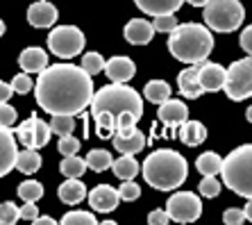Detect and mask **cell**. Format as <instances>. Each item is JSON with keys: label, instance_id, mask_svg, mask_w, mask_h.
<instances>
[{"label": "cell", "instance_id": "38", "mask_svg": "<svg viewBox=\"0 0 252 225\" xmlns=\"http://www.w3.org/2000/svg\"><path fill=\"white\" fill-rule=\"evenodd\" d=\"M12 89L16 91V94L25 96L34 89V80L30 77V73H18V75L12 80Z\"/></svg>", "mask_w": 252, "mask_h": 225}, {"label": "cell", "instance_id": "34", "mask_svg": "<svg viewBox=\"0 0 252 225\" xmlns=\"http://www.w3.org/2000/svg\"><path fill=\"white\" fill-rule=\"evenodd\" d=\"M82 68L89 73V75L94 77L95 73H100L102 68H105V57L100 53H87L82 57Z\"/></svg>", "mask_w": 252, "mask_h": 225}, {"label": "cell", "instance_id": "12", "mask_svg": "<svg viewBox=\"0 0 252 225\" xmlns=\"http://www.w3.org/2000/svg\"><path fill=\"white\" fill-rule=\"evenodd\" d=\"M16 155H18L16 134L9 128L0 125V178H5L9 171H14Z\"/></svg>", "mask_w": 252, "mask_h": 225}, {"label": "cell", "instance_id": "30", "mask_svg": "<svg viewBox=\"0 0 252 225\" xmlns=\"http://www.w3.org/2000/svg\"><path fill=\"white\" fill-rule=\"evenodd\" d=\"M87 168H91V171H95V173H102V171H107L109 166H112V153L109 150H91V153L87 155Z\"/></svg>", "mask_w": 252, "mask_h": 225}, {"label": "cell", "instance_id": "14", "mask_svg": "<svg viewBox=\"0 0 252 225\" xmlns=\"http://www.w3.org/2000/svg\"><path fill=\"white\" fill-rule=\"evenodd\" d=\"M118 191L114 189L112 184H98L91 193H89V207L94 212H100V214H107V212H114L118 207Z\"/></svg>", "mask_w": 252, "mask_h": 225}, {"label": "cell", "instance_id": "46", "mask_svg": "<svg viewBox=\"0 0 252 225\" xmlns=\"http://www.w3.org/2000/svg\"><path fill=\"white\" fill-rule=\"evenodd\" d=\"M12 94H14L12 84L0 82V102H9V98H12Z\"/></svg>", "mask_w": 252, "mask_h": 225}, {"label": "cell", "instance_id": "10", "mask_svg": "<svg viewBox=\"0 0 252 225\" xmlns=\"http://www.w3.org/2000/svg\"><path fill=\"white\" fill-rule=\"evenodd\" d=\"M16 139L21 143H23L25 148H43L48 141H50V134H53V130H50V125L43 123L36 114H32L30 119H25L23 123L16 128Z\"/></svg>", "mask_w": 252, "mask_h": 225}, {"label": "cell", "instance_id": "15", "mask_svg": "<svg viewBox=\"0 0 252 225\" xmlns=\"http://www.w3.org/2000/svg\"><path fill=\"white\" fill-rule=\"evenodd\" d=\"M157 116L166 128H180L189 119V107L177 98H166L164 102H159Z\"/></svg>", "mask_w": 252, "mask_h": 225}, {"label": "cell", "instance_id": "25", "mask_svg": "<svg viewBox=\"0 0 252 225\" xmlns=\"http://www.w3.org/2000/svg\"><path fill=\"white\" fill-rule=\"evenodd\" d=\"M112 168L116 173V178L121 180H134V175L139 173V161L134 160V155H123L116 161H112Z\"/></svg>", "mask_w": 252, "mask_h": 225}, {"label": "cell", "instance_id": "19", "mask_svg": "<svg viewBox=\"0 0 252 225\" xmlns=\"http://www.w3.org/2000/svg\"><path fill=\"white\" fill-rule=\"evenodd\" d=\"M177 87H180V94L184 98H200V96L205 94L198 82V64H191L189 68H184L177 75Z\"/></svg>", "mask_w": 252, "mask_h": 225}, {"label": "cell", "instance_id": "47", "mask_svg": "<svg viewBox=\"0 0 252 225\" xmlns=\"http://www.w3.org/2000/svg\"><path fill=\"white\" fill-rule=\"evenodd\" d=\"M34 223H36V225H55V223H57V221H55V219H50V216H36V219H34Z\"/></svg>", "mask_w": 252, "mask_h": 225}, {"label": "cell", "instance_id": "45", "mask_svg": "<svg viewBox=\"0 0 252 225\" xmlns=\"http://www.w3.org/2000/svg\"><path fill=\"white\" fill-rule=\"evenodd\" d=\"M252 28H246V30L241 32V48H243V50H246V53H250L252 50Z\"/></svg>", "mask_w": 252, "mask_h": 225}, {"label": "cell", "instance_id": "18", "mask_svg": "<svg viewBox=\"0 0 252 225\" xmlns=\"http://www.w3.org/2000/svg\"><path fill=\"white\" fill-rule=\"evenodd\" d=\"M102 71L107 73V77L112 82H127L132 80L136 73V66L129 57H112L109 62H105V68Z\"/></svg>", "mask_w": 252, "mask_h": 225}, {"label": "cell", "instance_id": "42", "mask_svg": "<svg viewBox=\"0 0 252 225\" xmlns=\"http://www.w3.org/2000/svg\"><path fill=\"white\" fill-rule=\"evenodd\" d=\"M223 221L227 225H241L243 221H248V219H246V214H243V209L232 207V209H227V212L223 214Z\"/></svg>", "mask_w": 252, "mask_h": 225}, {"label": "cell", "instance_id": "3", "mask_svg": "<svg viewBox=\"0 0 252 225\" xmlns=\"http://www.w3.org/2000/svg\"><path fill=\"white\" fill-rule=\"evenodd\" d=\"M168 50L175 60L184 64H200L214 50V36L209 28L200 23H177L168 32Z\"/></svg>", "mask_w": 252, "mask_h": 225}, {"label": "cell", "instance_id": "40", "mask_svg": "<svg viewBox=\"0 0 252 225\" xmlns=\"http://www.w3.org/2000/svg\"><path fill=\"white\" fill-rule=\"evenodd\" d=\"M77 150H80V141H77L75 136H70V134H64L62 139H59V153L64 155H75Z\"/></svg>", "mask_w": 252, "mask_h": 225}, {"label": "cell", "instance_id": "27", "mask_svg": "<svg viewBox=\"0 0 252 225\" xmlns=\"http://www.w3.org/2000/svg\"><path fill=\"white\" fill-rule=\"evenodd\" d=\"M220 164H223V160L216 153H202L195 160V168L200 171V175H218L220 173Z\"/></svg>", "mask_w": 252, "mask_h": 225}, {"label": "cell", "instance_id": "36", "mask_svg": "<svg viewBox=\"0 0 252 225\" xmlns=\"http://www.w3.org/2000/svg\"><path fill=\"white\" fill-rule=\"evenodd\" d=\"M198 191L205 195V198H216V195L220 193V182L216 180V175H205L198 187Z\"/></svg>", "mask_w": 252, "mask_h": 225}, {"label": "cell", "instance_id": "7", "mask_svg": "<svg viewBox=\"0 0 252 225\" xmlns=\"http://www.w3.org/2000/svg\"><path fill=\"white\" fill-rule=\"evenodd\" d=\"M223 91L227 94L229 100H234V102L250 98V94H252V60L250 57H243V60L234 62L229 68H225Z\"/></svg>", "mask_w": 252, "mask_h": 225}, {"label": "cell", "instance_id": "41", "mask_svg": "<svg viewBox=\"0 0 252 225\" xmlns=\"http://www.w3.org/2000/svg\"><path fill=\"white\" fill-rule=\"evenodd\" d=\"M14 123H16V109L9 102H0V125L12 128Z\"/></svg>", "mask_w": 252, "mask_h": 225}, {"label": "cell", "instance_id": "37", "mask_svg": "<svg viewBox=\"0 0 252 225\" xmlns=\"http://www.w3.org/2000/svg\"><path fill=\"white\" fill-rule=\"evenodd\" d=\"M116 191H118V198H121V200H127V202L136 200L141 195V187L134 184L132 180H123V184H121Z\"/></svg>", "mask_w": 252, "mask_h": 225}, {"label": "cell", "instance_id": "23", "mask_svg": "<svg viewBox=\"0 0 252 225\" xmlns=\"http://www.w3.org/2000/svg\"><path fill=\"white\" fill-rule=\"evenodd\" d=\"M207 139V128L200 121H184L182 125H180V141L187 143V146H191V148H195V146H200V143Z\"/></svg>", "mask_w": 252, "mask_h": 225}, {"label": "cell", "instance_id": "17", "mask_svg": "<svg viewBox=\"0 0 252 225\" xmlns=\"http://www.w3.org/2000/svg\"><path fill=\"white\" fill-rule=\"evenodd\" d=\"M125 39H127V43H134V46H146V43L153 41L155 36V28L150 21H146V18H132L127 25H125L123 30Z\"/></svg>", "mask_w": 252, "mask_h": 225}, {"label": "cell", "instance_id": "29", "mask_svg": "<svg viewBox=\"0 0 252 225\" xmlns=\"http://www.w3.org/2000/svg\"><path fill=\"white\" fill-rule=\"evenodd\" d=\"M59 171L64 173L66 178H82L84 171H87V161L77 155H66L64 161L59 164Z\"/></svg>", "mask_w": 252, "mask_h": 225}, {"label": "cell", "instance_id": "6", "mask_svg": "<svg viewBox=\"0 0 252 225\" xmlns=\"http://www.w3.org/2000/svg\"><path fill=\"white\" fill-rule=\"evenodd\" d=\"M207 28L214 32H234L246 18V9L239 0H207L202 7Z\"/></svg>", "mask_w": 252, "mask_h": 225}, {"label": "cell", "instance_id": "1", "mask_svg": "<svg viewBox=\"0 0 252 225\" xmlns=\"http://www.w3.org/2000/svg\"><path fill=\"white\" fill-rule=\"evenodd\" d=\"M34 98L50 116L66 114L75 116L84 112L94 98V80L82 66L53 64L39 73L34 82Z\"/></svg>", "mask_w": 252, "mask_h": 225}, {"label": "cell", "instance_id": "39", "mask_svg": "<svg viewBox=\"0 0 252 225\" xmlns=\"http://www.w3.org/2000/svg\"><path fill=\"white\" fill-rule=\"evenodd\" d=\"M175 25H177L175 14H161V16H155V21H153L155 32H164V34L173 30Z\"/></svg>", "mask_w": 252, "mask_h": 225}, {"label": "cell", "instance_id": "44", "mask_svg": "<svg viewBox=\"0 0 252 225\" xmlns=\"http://www.w3.org/2000/svg\"><path fill=\"white\" fill-rule=\"evenodd\" d=\"M36 216H39V207H36L34 202H25V207H21V219L34 221Z\"/></svg>", "mask_w": 252, "mask_h": 225}, {"label": "cell", "instance_id": "26", "mask_svg": "<svg viewBox=\"0 0 252 225\" xmlns=\"http://www.w3.org/2000/svg\"><path fill=\"white\" fill-rule=\"evenodd\" d=\"M94 121H95V134L100 139H112L114 132H116V114L98 112L94 114Z\"/></svg>", "mask_w": 252, "mask_h": 225}, {"label": "cell", "instance_id": "11", "mask_svg": "<svg viewBox=\"0 0 252 225\" xmlns=\"http://www.w3.org/2000/svg\"><path fill=\"white\" fill-rule=\"evenodd\" d=\"M112 143L118 153L123 155H136L146 148V134L132 125V128H125V130H116L112 136Z\"/></svg>", "mask_w": 252, "mask_h": 225}, {"label": "cell", "instance_id": "33", "mask_svg": "<svg viewBox=\"0 0 252 225\" xmlns=\"http://www.w3.org/2000/svg\"><path fill=\"white\" fill-rule=\"evenodd\" d=\"M64 225H98L94 212H68L62 219Z\"/></svg>", "mask_w": 252, "mask_h": 225}, {"label": "cell", "instance_id": "32", "mask_svg": "<svg viewBox=\"0 0 252 225\" xmlns=\"http://www.w3.org/2000/svg\"><path fill=\"white\" fill-rule=\"evenodd\" d=\"M75 128V119L73 116H66V114H55L53 119H50V130L55 134L64 136V134H70Z\"/></svg>", "mask_w": 252, "mask_h": 225}, {"label": "cell", "instance_id": "31", "mask_svg": "<svg viewBox=\"0 0 252 225\" xmlns=\"http://www.w3.org/2000/svg\"><path fill=\"white\" fill-rule=\"evenodd\" d=\"M18 195L25 202H36L43 195V187L36 180H25V182L18 184Z\"/></svg>", "mask_w": 252, "mask_h": 225}, {"label": "cell", "instance_id": "16", "mask_svg": "<svg viewBox=\"0 0 252 225\" xmlns=\"http://www.w3.org/2000/svg\"><path fill=\"white\" fill-rule=\"evenodd\" d=\"M225 80V68L216 62H200L198 64V82L202 91H220Z\"/></svg>", "mask_w": 252, "mask_h": 225}, {"label": "cell", "instance_id": "2", "mask_svg": "<svg viewBox=\"0 0 252 225\" xmlns=\"http://www.w3.org/2000/svg\"><path fill=\"white\" fill-rule=\"evenodd\" d=\"M143 180L157 191H173L189 178V164L177 150H155L143 161Z\"/></svg>", "mask_w": 252, "mask_h": 225}, {"label": "cell", "instance_id": "22", "mask_svg": "<svg viewBox=\"0 0 252 225\" xmlns=\"http://www.w3.org/2000/svg\"><path fill=\"white\" fill-rule=\"evenodd\" d=\"M87 198V187L80 182V178H68L59 187V200L66 205H80Z\"/></svg>", "mask_w": 252, "mask_h": 225}, {"label": "cell", "instance_id": "4", "mask_svg": "<svg viewBox=\"0 0 252 225\" xmlns=\"http://www.w3.org/2000/svg\"><path fill=\"white\" fill-rule=\"evenodd\" d=\"M89 107H91V116L98 112H109V114L129 112L139 116V119L143 116V98L132 87H125V82L107 84L100 91H95Z\"/></svg>", "mask_w": 252, "mask_h": 225}, {"label": "cell", "instance_id": "5", "mask_svg": "<svg viewBox=\"0 0 252 225\" xmlns=\"http://www.w3.org/2000/svg\"><path fill=\"white\" fill-rule=\"evenodd\" d=\"M250 168H252V146L246 143L241 148L232 150L220 164V175L227 189L234 193L250 198L252 195V182H250Z\"/></svg>", "mask_w": 252, "mask_h": 225}, {"label": "cell", "instance_id": "9", "mask_svg": "<svg viewBox=\"0 0 252 225\" xmlns=\"http://www.w3.org/2000/svg\"><path fill=\"white\" fill-rule=\"evenodd\" d=\"M166 214L175 223H193V221L200 219V214H202V202L191 191H177V193H173L168 198Z\"/></svg>", "mask_w": 252, "mask_h": 225}, {"label": "cell", "instance_id": "50", "mask_svg": "<svg viewBox=\"0 0 252 225\" xmlns=\"http://www.w3.org/2000/svg\"><path fill=\"white\" fill-rule=\"evenodd\" d=\"M5 34V23H2V18H0V36Z\"/></svg>", "mask_w": 252, "mask_h": 225}, {"label": "cell", "instance_id": "28", "mask_svg": "<svg viewBox=\"0 0 252 225\" xmlns=\"http://www.w3.org/2000/svg\"><path fill=\"white\" fill-rule=\"evenodd\" d=\"M143 96H146L150 102L159 105V102H164L166 98H170V87H168V82H164V80H153V82L146 84Z\"/></svg>", "mask_w": 252, "mask_h": 225}, {"label": "cell", "instance_id": "21", "mask_svg": "<svg viewBox=\"0 0 252 225\" xmlns=\"http://www.w3.org/2000/svg\"><path fill=\"white\" fill-rule=\"evenodd\" d=\"M141 12L150 16H161V14H175L184 5V0H134Z\"/></svg>", "mask_w": 252, "mask_h": 225}, {"label": "cell", "instance_id": "43", "mask_svg": "<svg viewBox=\"0 0 252 225\" xmlns=\"http://www.w3.org/2000/svg\"><path fill=\"white\" fill-rule=\"evenodd\" d=\"M168 214H166V209H155V212L148 214V223L150 225H166L168 223Z\"/></svg>", "mask_w": 252, "mask_h": 225}, {"label": "cell", "instance_id": "35", "mask_svg": "<svg viewBox=\"0 0 252 225\" xmlns=\"http://www.w3.org/2000/svg\"><path fill=\"white\" fill-rule=\"evenodd\" d=\"M21 219V207H16L14 202H2L0 205V225H12Z\"/></svg>", "mask_w": 252, "mask_h": 225}, {"label": "cell", "instance_id": "8", "mask_svg": "<svg viewBox=\"0 0 252 225\" xmlns=\"http://www.w3.org/2000/svg\"><path fill=\"white\" fill-rule=\"evenodd\" d=\"M48 48L62 60H70L84 50V34L75 25H59L48 34Z\"/></svg>", "mask_w": 252, "mask_h": 225}, {"label": "cell", "instance_id": "13", "mask_svg": "<svg viewBox=\"0 0 252 225\" xmlns=\"http://www.w3.org/2000/svg\"><path fill=\"white\" fill-rule=\"evenodd\" d=\"M57 7L53 2H48V0H39V2H32L28 9V21L32 28L36 30H46V28H53L57 23Z\"/></svg>", "mask_w": 252, "mask_h": 225}, {"label": "cell", "instance_id": "20", "mask_svg": "<svg viewBox=\"0 0 252 225\" xmlns=\"http://www.w3.org/2000/svg\"><path fill=\"white\" fill-rule=\"evenodd\" d=\"M18 64L25 73H41L48 66V55L41 48H25L23 53L18 55Z\"/></svg>", "mask_w": 252, "mask_h": 225}, {"label": "cell", "instance_id": "48", "mask_svg": "<svg viewBox=\"0 0 252 225\" xmlns=\"http://www.w3.org/2000/svg\"><path fill=\"white\" fill-rule=\"evenodd\" d=\"M184 2H189V5H193V7H205L207 5V0H184Z\"/></svg>", "mask_w": 252, "mask_h": 225}, {"label": "cell", "instance_id": "49", "mask_svg": "<svg viewBox=\"0 0 252 225\" xmlns=\"http://www.w3.org/2000/svg\"><path fill=\"white\" fill-rule=\"evenodd\" d=\"M243 214H246V219H250V216H252V205H250V202H248V205H246V209H243Z\"/></svg>", "mask_w": 252, "mask_h": 225}, {"label": "cell", "instance_id": "24", "mask_svg": "<svg viewBox=\"0 0 252 225\" xmlns=\"http://www.w3.org/2000/svg\"><path fill=\"white\" fill-rule=\"evenodd\" d=\"M14 168H18L25 175H32V173L41 168V155L36 153V148H25L23 153L16 155V166Z\"/></svg>", "mask_w": 252, "mask_h": 225}]
</instances>
